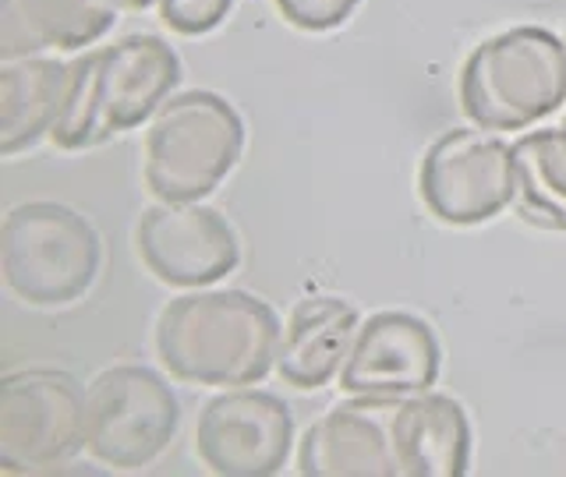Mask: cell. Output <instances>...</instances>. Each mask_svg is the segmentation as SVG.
Listing matches in <instances>:
<instances>
[{
    "label": "cell",
    "instance_id": "obj_17",
    "mask_svg": "<svg viewBox=\"0 0 566 477\" xmlns=\"http://www.w3.org/2000/svg\"><path fill=\"white\" fill-rule=\"evenodd\" d=\"M513 212L542 230H566V128H535L513 141Z\"/></svg>",
    "mask_w": 566,
    "mask_h": 477
},
{
    "label": "cell",
    "instance_id": "obj_14",
    "mask_svg": "<svg viewBox=\"0 0 566 477\" xmlns=\"http://www.w3.org/2000/svg\"><path fill=\"white\" fill-rule=\"evenodd\" d=\"M361 322V311L336 294L301 297L283 322L276 353V375L283 385L312 393V389H326L340 379Z\"/></svg>",
    "mask_w": 566,
    "mask_h": 477
},
{
    "label": "cell",
    "instance_id": "obj_5",
    "mask_svg": "<svg viewBox=\"0 0 566 477\" xmlns=\"http://www.w3.org/2000/svg\"><path fill=\"white\" fill-rule=\"evenodd\" d=\"M103 241L85 212L53 199L8 209L0 223V276L29 308H67L96 287Z\"/></svg>",
    "mask_w": 566,
    "mask_h": 477
},
{
    "label": "cell",
    "instance_id": "obj_22",
    "mask_svg": "<svg viewBox=\"0 0 566 477\" xmlns=\"http://www.w3.org/2000/svg\"><path fill=\"white\" fill-rule=\"evenodd\" d=\"M563 40H566V35H563Z\"/></svg>",
    "mask_w": 566,
    "mask_h": 477
},
{
    "label": "cell",
    "instance_id": "obj_1",
    "mask_svg": "<svg viewBox=\"0 0 566 477\" xmlns=\"http://www.w3.org/2000/svg\"><path fill=\"white\" fill-rule=\"evenodd\" d=\"M283 322L265 297L199 287L164 305L153 329L156 358L177 382L206 389L259 385L276 371Z\"/></svg>",
    "mask_w": 566,
    "mask_h": 477
},
{
    "label": "cell",
    "instance_id": "obj_3",
    "mask_svg": "<svg viewBox=\"0 0 566 477\" xmlns=\"http://www.w3.org/2000/svg\"><path fill=\"white\" fill-rule=\"evenodd\" d=\"M457 99L474 128L524 131L566 103V40L545 25H513L478 43L460 67Z\"/></svg>",
    "mask_w": 566,
    "mask_h": 477
},
{
    "label": "cell",
    "instance_id": "obj_12",
    "mask_svg": "<svg viewBox=\"0 0 566 477\" xmlns=\"http://www.w3.org/2000/svg\"><path fill=\"white\" fill-rule=\"evenodd\" d=\"M294 456L305 477H397L389 406L347 396L308 424Z\"/></svg>",
    "mask_w": 566,
    "mask_h": 477
},
{
    "label": "cell",
    "instance_id": "obj_8",
    "mask_svg": "<svg viewBox=\"0 0 566 477\" xmlns=\"http://www.w3.org/2000/svg\"><path fill=\"white\" fill-rule=\"evenodd\" d=\"M418 199L447 226H478L513 209V141L485 128L442 131L418 163Z\"/></svg>",
    "mask_w": 566,
    "mask_h": 477
},
{
    "label": "cell",
    "instance_id": "obj_11",
    "mask_svg": "<svg viewBox=\"0 0 566 477\" xmlns=\"http://www.w3.org/2000/svg\"><path fill=\"white\" fill-rule=\"evenodd\" d=\"M442 347L436 329L415 311L389 308L361 322L340 371V389L350 400L397 406L407 396L436 389Z\"/></svg>",
    "mask_w": 566,
    "mask_h": 477
},
{
    "label": "cell",
    "instance_id": "obj_21",
    "mask_svg": "<svg viewBox=\"0 0 566 477\" xmlns=\"http://www.w3.org/2000/svg\"><path fill=\"white\" fill-rule=\"evenodd\" d=\"M563 128H566V114H563Z\"/></svg>",
    "mask_w": 566,
    "mask_h": 477
},
{
    "label": "cell",
    "instance_id": "obj_20",
    "mask_svg": "<svg viewBox=\"0 0 566 477\" xmlns=\"http://www.w3.org/2000/svg\"><path fill=\"white\" fill-rule=\"evenodd\" d=\"M117 4H120L124 11H149V8L159 4V0H117Z\"/></svg>",
    "mask_w": 566,
    "mask_h": 477
},
{
    "label": "cell",
    "instance_id": "obj_9",
    "mask_svg": "<svg viewBox=\"0 0 566 477\" xmlns=\"http://www.w3.org/2000/svg\"><path fill=\"white\" fill-rule=\"evenodd\" d=\"M195 453L223 477L280 474L294 453L291 406L259 385L220 389L195 421Z\"/></svg>",
    "mask_w": 566,
    "mask_h": 477
},
{
    "label": "cell",
    "instance_id": "obj_4",
    "mask_svg": "<svg viewBox=\"0 0 566 477\" xmlns=\"http://www.w3.org/2000/svg\"><path fill=\"white\" fill-rule=\"evenodd\" d=\"M244 117L212 88L174 93L142 138V181L156 202H202L244 156Z\"/></svg>",
    "mask_w": 566,
    "mask_h": 477
},
{
    "label": "cell",
    "instance_id": "obj_13",
    "mask_svg": "<svg viewBox=\"0 0 566 477\" xmlns=\"http://www.w3.org/2000/svg\"><path fill=\"white\" fill-rule=\"evenodd\" d=\"M389 442L397 477H460L471 470V417L450 393L429 389L389 406Z\"/></svg>",
    "mask_w": 566,
    "mask_h": 477
},
{
    "label": "cell",
    "instance_id": "obj_18",
    "mask_svg": "<svg viewBox=\"0 0 566 477\" xmlns=\"http://www.w3.org/2000/svg\"><path fill=\"white\" fill-rule=\"evenodd\" d=\"M238 0H159V22L177 35H206L220 29Z\"/></svg>",
    "mask_w": 566,
    "mask_h": 477
},
{
    "label": "cell",
    "instance_id": "obj_15",
    "mask_svg": "<svg viewBox=\"0 0 566 477\" xmlns=\"http://www.w3.org/2000/svg\"><path fill=\"white\" fill-rule=\"evenodd\" d=\"M120 11L117 0H0V61L85 53Z\"/></svg>",
    "mask_w": 566,
    "mask_h": 477
},
{
    "label": "cell",
    "instance_id": "obj_2",
    "mask_svg": "<svg viewBox=\"0 0 566 477\" xmlns=\"http://www.w3.org/2000/svg\"><path fill=\"white\" fill-rule=\"evenodd\" d=\"M177 85L181 57L164 35L132 32L111 46L85 50L71 61L67 99L50 141L64 152L96 149L149 124Z\"/></svg>",
    "mask_w": 566,
    "mask_h": 477
},
{
    "label": "cell",
    "instance_id": "obj_19",
    "mask_svg": "<svg viewBox=\"0 0 566 477\" xmlns=\"http://www.w3.org/2000/svg\"><path fill=\"white\" fill-rule=\"evenodd\" d=\"M273 4L283 22L301 32H329L340 29L361 0H273Z\"/></svg>",
    "mask_w": 566,
    "mask_h": 477
},
{
    "label": "cell",
    "instance_id": "obj_6",
    "mask_svg": "<svg viewBox=\"0 0 566 477\" xmlns=\"http://www.w3.org/2000/svg\"><path fill=\"white\" fill-rule=\"evenodd\" d=\"M181 428V400L164 371L138 361L103 368L85 385V453L111 470H142Z\"/></svg>",
    "mask_w": 566,
    "mask_h": 477
},
{
    "label": "cell",
    "instance_id": "obj_7",
    "mask_svg": "<svg viewBox=\"0 0 566 477\" xmlns=\"http://www.w3.org/2000/svg\"><path fill=\"white\" fill-rule=\"evenodd\" d=\"M85 449V389L61 368L0 379V474H46Z\"/></svg>",
    "mask_w": 566,
    "mask_h": 477
},
{
    "label": "cell",
    "instance_id": "obj_16",
    "mask_svg": "<svg viewBox=\"0 0 566 477\" xmlns=\"http://www.w3.org/2000/svg\"><path fill=\"white\" fill-rule=\"evenodd\" d=\"M71 61L57 53L0 61V156L14 159L53 135L67 99Z\"/></svg>",
    "mask_w": 566,
    "mask_h": 477
},
{
    "label": "cell",
    "instance_id": "obj_10",
    "mask_svg": "<svg viewBox=\"0 0 566 477\" xmlns=\"http://www.w3.org/2000/svg\"><path fill=\"white\" fill-rule=\"evenodd\" d=\"M142 265L167 287L199 290L241 265L238 230L206 202H156L135 223Z\"/></svg>",
    "mask_w": 566,
    "mask_h": 477
}]
</instances>
